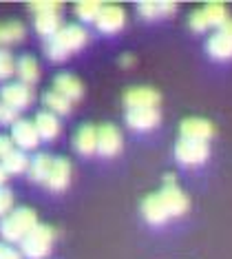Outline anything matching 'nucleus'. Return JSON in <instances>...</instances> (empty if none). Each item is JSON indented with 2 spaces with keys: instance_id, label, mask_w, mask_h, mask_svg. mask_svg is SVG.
<instances>
[{
  "instance_id": "obj_12",
  "label": "nucleus",
  "mask_w": 232,
  "mask_h": 259,
  "mask_svg": "<svg viewBox=\"0 0 232 259\" xmlns=\"http://www.w3.org/2000/svg\"><path fill=\"white\" fill-rule=\"evenodd\" d=\"M162 115L157 109H130L126 111V124L135 131H151L159 124Z\"/></svg>"
},
{
  "instance_id": "obj_24",
  "label": "nucleus",
  "mask_w": 232,
  "mask_h": 259,
  "mask_svg": "<svg viewBox=\"0 0 232 259\" xmlns=\"http://www.w3.org/2000/svg\"><path fill=\"white\" fill-rule=\"evenodd\" d=\"M42 102H44V107L49 113L53 115H67L69 111H71V100H67L64 96H60L58 91H47L44 96H42Z\"/></svg>"
},
{
  "instance_id": "obj_17",
  "label": "nucleus",
  "mask_w": 232,
  "mask_h": 259,
  "mask_svg": "<svg viewBox=\"0 0 232 259\" xmlns=\"http://www.w3.org/2000/svg\"><path fill=\"white\" fill-rule=\"evenodd\" d=\"M73 146L77 153L82 155H91L98 151V128L91 124H84L82 128H77L75 138H73Z\"/></svg>"
},
{
  "instance_id": "obj_7",
  "label": "nucleus",
  "mask_w": 232,
  "mask_h": 259,
  "mask_svg": "<svg viewBox=\"0 0 232 259\" xmlns=\"http://www.w3.org/2000/svg\"><path fill=\"white\" fill-rule=\"evenodd\" d=\"M0 98H3V102L9 104L11 109L20 111V109H27L29 104L33 102V91L29 89L27 84H22V82H11V84L3 87Z\"/></svg>"
},
{
  "instance_id": "obj_10",
  "label": "nucleus",
  "mask_w": 232,
  "mask_h": 259,
  "mask_svg": "<svg viewBox=\"0 0 232 259\" xmlns=\"http://www.w3.org/2000/svg\"><path fill=\"white\" fill-rule=\"evenodd\" d=\"M122 151V133L117 126L104 124L98 128V153L104 157H113Z\"/></svg>"
},
{
  "instance_id": "obj_36",
  "label": "nucleus",
  "mask_w": 232,
  "mask_h": 259,
  "mask_svg": "<svg viewBox=\"0 0 232 259\" xmlns=\"http://www.w3.org/2000/svg\"><path fill=\"white\" fill-rule=\"evenodd\" d=\"M7 175H9V173L3 168V164H0V188H3V186H5V182H7Z\"/></svg>"
},
{
  "instance_id": "obj_8",
  "label": "nucleus",
  "mask_w": 232,
  "mask_h": 259,
  "mask_svg": "<svg viewBox=\"0 0 232 259\" xmlns=\"http://www.w3.org/2000/svg\"><path fill=\"white\" fill-rule=\"evenodd\" d=\"M11 140L20 151H33L40 142V135L31 120H18L11 128Z\"/></svg>"
},
{
  "instance_id": "obj_29",
  "label": "nucleus",
  "mask_w": 232,
  "mask_h": 259,
  "mask_svg": "<svg viewBox=\"0 0 232 259\" xmlns=\"http://www.w3.org/2000/svg\"><path fill=\"white\" fill-rule=\"evenodd\" d=\"M188 22H190V29H193V31H197V33L206 31V29L210 27V25H208V20H206V14H204V9H195L193 14H190Z\"/></svg>"
},
{
  "instance_id": "obj_11",
  "label": "nucleus",
  "mask_w": 232,
  "mask_h": 259,
  "mask_svg": "<svg viewBox=\"0 0 232 259\" xmlns=\"http://www.w3.org/2000/svg\"><path fill=\"white\" fill-rule=\"evenodd\" d=\"M124 9L117 7V5H102V11H100L98 20H95V27L102 33H115L124 27Z\"/></svg>"
},
{
  "instance_id": "obj_35",
  "label": "nucleus",
  "mask_w": 232,
  "mask_h": 259,
  "mask_svg": "<svg viewBox=\"0 0 232 259\" xmlns=\"http://www.w3.org/2000/svg\"><path fill=\"white\" fill-rule=\"evenodd\" d=\"M120 62H122V67H130V64H133L135 60H133V56H128V54H124V56H122V60H120Z\"/></svg>"
},
{
  "instance_id": "obj_13",
  "label": "nucleus",
  "mask_w": 232,
  "mask_h": 259,
  "mask_svg": "<svg viewBox=\"0 0 232 259\" xmlns=\"http://www.w3.org/2000/svg\"><path fill=\"white\" fill-rule=\"evenodd\" d=\"M69 182H71V162L67 157H56L49 178H47V186H49L51 191L60 193L69 186Z\"/></svg>"
},
{
  "instance_id": "obj_32",
  "label": "nucleus",
  "mask_w": 232,
  "mask_h": 259,
  "mask_svg": "<svg viewBox=\"0 0 232 259\" xmlns=\"http://www.w3.org/2000/svg\"><path fill=\"white\" fill-rule=\"evenodd\" d=\"M11 206H14V193L9 188H0V217L9 215Z\"/></svg>"
},
{
  "instance_id": "obj_19",
  "label": "nucleus",
  "mask_w": 232,
  "mask_h": 259,
  "mask_svg": "<svg viewBox=\"0 0 232 259\" xmlns=\"http://www.w3.org/2000/svg\"><path fill=\"white\" fill-rule=\"evenodd\" d=\"M53 160L56 157L47 155V153H38V155L31 160V164H29V178H31V182H38V184H47V178H49L51 173V166H53Z\"/></svg>"
},
{
  "instance_id": "obj_31",
  "label": "nucleus",
  "mask_w": 232,
  "mask_h": 259,
  "mask_svg": "<svg viewBox=\"0 0 232 259\" xmlns=\"http://www.w3.org/2000/svg\"><path fill=\"white\" fill-rule=\"evenodd\" d=\"M16 122H18V111L0 100V124H16Z\"/></svg>"
},
{
  "instance_id": "obj_20",
  "label": "nucleus",
  "mask_w": 232,
  "mask_h": 259,
  "mask_svg": "<svg viewBox=\"0 0 232 259\" xmlns=\"http://www.w3.org/2000/svg\"><path fill=\"white\" fill-rule=\"evenodd\" d=\"M16 73H18V78H20L22 84H33V82H38L40 78V67H38V62H35V58L33 56H22L20 60L16 62Z\"/></svg>"
},
{
  "instance_id": "obj_33",
  "label": "nucleus",
  "mask_w": 232,
  "mask_h": 259,
  "mask_svg": "<svg viewBox=\"0 0 232 259\" xmlns=\"http://www.w3.org/2000/svg\"><path fill=\"white\" fill-rule=\"evenodd\" d=\"M11 151H14V140L7 138V135H0V160L7 157Z\"/></svg>"
},
{
  "instance_id": "obj_15",
  "label": "nucleus",
  "mask_w": 232,
  "mask_h": 259,
  "mask_svg": "<svg viewBox=\"0 0 232 259\" xmlns=\"http://www.w3.org/2000/svg\"><path fill=\"white\" fill-rule=\"evenodd\" d=\"M206 49H208V54H210V58H215V60H230L232 58V36H228L225 31L219 29L217 33L210 36Z\"/></svg>"
},
{
  "instance_id": "obj_34",
  "label": "nucleus",
  "mask_w": 232,
  "mask_h": 259,
  "mask_svg": "<svg viewBox=\"0 0 232 259\" xmlns=\"http://www.w3.org/2000/svg\"><path fill=\"white\" fill-rule=\"evenodd\" d=\"M0 259H20V252L9 244H0Z\"/></svg>"
},
{
  "instance_id": "obj_6",
  "label": "nucleus",
  "mask_w": 232,
  "mask_h": 259,
  "mask_svg": "<svg viewBox=\"0 0 232 259\" xmlns=\"http://www.w3.org/2000/svg\"><path fill=\"white\" fill-rule=\"evenodd\" d=\"M159 102H162V96H159L151 87H133L124 93V104L126 109H157Z\"/></svg>"
},
{
  "instance_id": "obj_21",
  "label": "nucleus",
  "mask_w": 232,
  "mask_h": 259,
  "mask_svg": "<svg viewBox=\"0 0 232 259\" xmlns=\"http://www.w3.org/2000/svg\"><path fill=\"white\" fill-rule=\"evenodd\" d=\"M177 5L175 3H137V11L142 18L146 20H155L162 18V16H170L175 14Z\"/></svg>"
},
{
  "instance_id": "obj_28",
  "label": "nucleus",
  "mask_w": 232,
  "mask_h": 259,
  "mask_svg": "<svg viewBox=\"0 0 232 259\" xmlns=\"http://www.w3.org/2000/svg\"><path fill=\"white\" fill-rule=\"evenodd\" d=\"M14 71H16L14 56H11L7 49H0V80L11 78V75H14Z\"/></svg>"
},
{
  "instance_id": "obj_16",
  "label": "nucleus",
  "mask_w": 232,
  "mask_h": 259,
  "mask_svg": "<svg viewBox=\"0 0 232 259\" xmlns=\"http://www.w3.org/2000/svg\"><path fill=\"white\" fill-rule=\"evenodd\" d=\"M142 215H144V220L148 224H153V226H162V224L168 220V213H166V208H164L157 193L148 195L144 202H142Z\"/></svg>"
},
{
  "instance_id": "obj_23",
  "label": "nucleus",
  "mask_w": 232,
  "mask_h": 259,
  "mask_svg": "<svg viewBox=\"0 0 232 259\" xmlns=\"http://www.w3.org/2000/svg\"><path fill=\"white\" fill-rule=\"evenodd\" d=\"M60 14H38L35 16V31L44 38H53L62 29Z\"/></svg>"
},
{
  "instance_id": "obj_2",
  "label": "nucleus",
  "mask_w": 232,
  "mask_h": 259,
  "mask_svg": "<svg viewBox=\"0 0 232 259\" xmlns=\"http://www.w3.org/2000/svg\"><path fill=\"white\" fill-rule=\"evenodd\" d=\"M35 226H38V215H35V210L22 206V208L11 210L7 217H3V222H0V235H3L5 241L14 244V241L25 239Z\"/></svg>"
},
{
  "instance_id": "obj_37",
  "label": "nucleus",
  "mask_w": 232,
  "mask_h": 259,
  "mask_svg": "<svg viewBox=\"0 0 232 259\" xmlns=\"http://www.w3.org/2000/svg\"><path fill=\"white\" fill-rule=\"evenodd\" d=\"M221 31H225L228 36H232V20H230V18H228V22H225V25L221 27Z\"/></svg>"
},
{
  "instance_id": "obj_27",
  "label": "nucleus",
  "mask_w": 232,
  "mask_h": 259,
  "mask_svg": "<svg viewBox=\"0 0 232 259\" xmlns=\"http://www.w3.org/2000/svg\"><path fill=\"white\" fill-rule=\"evenodd\" d=\"M102 11V5L100 3H93V0H84V3H77L75 5V16L80 18L82 22H95Z\"/></svg>"
},
{
  "instance_id": "obj_25",
  "label": "nucleus",
  "mask_w": 232,
  "mask_h": 259,
  "mask_svg": "<svg viewBox=\"0 0 232 259\" xmlns=\"http://www.w3.org/2000/svg\"><path fill=\"white\" fill-rule=\"evenodd\" d=\"M25 38V27L20 22L11 20L0 25V45H16Z\"/></svg>"
},
{
  "instance_id": "obj_18",
  "label": "nucleus",
  "mask_w": 232,
  "mask_h": 259,
  "mask_svg": "<svg viewBox=\"0 0 232 259\" xmlns=\"http://www.w3.org/2000/svg\"><path fill=\"white\" fill-rule=\"evenodd\" d=\"M33 124L38 128L40 140H56L58 133H60V120H58V115L49 113V111H40L35 115Z\"/></svg>"
},
{
  "instance_id": "obj_5",
  "label": "nucleus",
  "mask_w": 232,
  "mask_h": 259,
  "mask_svg": "<svg viewBox=\"0 0 232 259\" xmlns=\"http://www.w3.org/2000/svg\"><path fill=\"white\" fill-rule=\"evenodd\" d=\"M157 195H159V199H162L168 217L183 215L188 210V195L177 184H164V188L157 193Z\"/></svg>"
},
{
  "instance_id": "obj_22",
  "label": "nucleus",
  "mask_w": 232,
  "mask_h": 259,
  "mask_svg": "<svg viewBox=\"0 0 232 259\" xmlns=\"http://www.w3.org/2000/svg\"><path fill=\"white\" fill-rule=\"evenodd\" d=\"M0 164H3V168L7 170L9 175H18V173H25V170H29V164H31V160L25 155V151L14 149L7 157H3V160H0Z\"/></svg>"
},
{
  "instance_id": "obj_30",
  "label": "nucleus",
  "mask_w": 232,
  "mask_h": 259,
  "mask_svg": "<svg viewBox=\"0 0 232 259\" xmlns=\"http://www.w3.org/2000/svg\"><path fill=\"white\" fill-rule=\"evenodd\" d=\"M29 9H31L35 16L38 14H60L62 5L60 3H29Z\"/></svg>"
},
{
  "instance_id": "obj_4",
  "label": "nucleus",
  "mask_w": 232,
  "mask_h": 259,
  "mask_svg": "<svg viewBox=\"0 0 232 259\" xmlns=\"http://www.w3.org/2000/svg\"><path fill=\"white\" fill-rule=\"evenodd\" d=\"M210 155V146L208 142H195V140H179L175 146V157L179 164L186 166H197V164L206 162Z\"/></svg>"
},
{
  "instance_id": "obj_26",
  "label": "nucleus",
  "mask_w": 232,
  "mask_h": 259,
  "mask_svg": "<svg viewBox=\"0 0 232 259\" xmlns=\"http://www.w3.org/2000/svg\"><path fill=\"white\" fill-rule=\"evenodd\" d=\"M204 14H206V20L210 27L221 29L225 22H228V11H225V7L219 3H208L204 7Z\"/></svg>"
},
{
  "instance_id": "obj_9",
  "label": "nucleus",
  "mask_w": 232,
  "mask_h": 259,
  "mask_svg": "<svg viewBox=\"0 0 232 259\" xmlns=\"http://www.w3.org/2000/svg\"><path fill=\"white\" fill-rule=\"evenodd\" d=\"M181 140H195V142H208L215 135V126L204 117H188L179 124Z\"/></svg>"
},
{
  "instance_id": "obj_3",
  "label": "nucleus",
  "mask_w": 232,
  "mask_h": 259,
  "mask_svg": "<svg viewBox=\"0 0 232 259\" xmlns=\"http://www.w3.org/2000/svg\"><path fill=\"white\" fill-rule=\"evenodd\" d=\"M53 239H56L53 228L47 226V224H38V226L20 241V252L27 259H44L51 252Z\"/></svg>"
},
{
  "instance_id": "obj_1",
  "label": "nucleus",
  "mask_w": 232,
  "mask_h": 259,
  "mask_svg": "<svg viewBox=\"0 0 232 259\" xmlns=\"http://www.w3.org/2000/svg\"><path fill=\"white\" fill-rule=\"evenodd\" d=\"M86 40V29L82 25H64L56 36L44 42V54L53 62H64L73 51H80Z\"/></svg>"
},
{
  "instance_id": "obj_14",
  "label": "nucleus",
  "mask_w": 232,
  "mask_h": 259,
  "mask_svg": "<svg viewBox=\"0 0 232 259\" xmlns=\"http://www.w3.org/2000/svg\"><path fill=\"white\" fill-rule=\"evenodd\" d=\"M53 91H58L60 96L71 100V102H75V100H80L82 96H84V87H82V82L71 73H58L56 80H53Z\"/></svg>"
}]
</instances>
